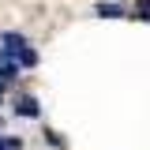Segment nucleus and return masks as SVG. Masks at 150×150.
I'll use <instances>...</instances> for the list:
<instances>
[{"label": "nucleus", "instance_id": "nucleus-2", "mask_svg": "<svg viewBox=\"0 0 150 150\" xmlns=\"http://www.w3.org/2000/svg\"><path fill=\"white\" fill-rule=\"evenodd\" d=\"M19 49H26V38L15 34V30H8V34H4V53L11 56V53H19Z\"/></svg>", "mask_w": 150, "mask_h": 150}, {"label": "nucleus", "instance_id": "nucleus-6", "mask_svg": "<svg viewBox=\"0 0 150 150\" xmlns=\"http://www.w3.org/2000/svg\"><path fill=\"white\" fill-rule=\"evenodd\" d=\"M0 150H19V139H4L0 135Z\"/></svg>", "mask_w": 150, "mask_h": 150}, {"label": "nucleus", "instance_id": "nucleus-4", "mask_svg": "<svg viewBox=\"0 0 150 150\" xmlns=\"http://www.w3.org/2000/svg\"><path fill=\"white\" fill-rule=\"evenodd\" d=\"M98 15L101 19H124V8L120 4H98Z\"/></svg>", "mask_w": 150, "mask_h": 150}, {"label": "nucleus", "instance_id": "nucleus-5", "mask_svg": "<svg viewBox=\"0 0 150 150\" xmlns=\"http://www.w3.org/2000/svg\"><path fill=\"white\" fill-rule=\"evenodd\" d=\"M131 19H143V23H150V0H135V8H131Z\"/></svg>", "mask_w": 150, "mask_h": 150}, {"label": "nucleus", "instance_id": "nucleus-3", "mask_svg": "<svg viewBox=\"0 0 150 150\" xmlns=\"http://www.w3.org/2000/svg\"><path fill=\"white\" fill-rule=\"evenodd\" d=\"M15 112H19V116H38V101H34V98H19Z\"/></svg>", "mask_w": 150, "mask_h": 150}, {"label": "nucleus", "instance_id": "nucleus-1", "mask_svg": "<svg viewBox=\"0 0 150 150\" xmlns=\"http://www.w3.org/2000/svg\"><path fill=\"white\" fill-rule=\"evenodd\" d=\"M15 75H19V68H15V60H11V56H8V53H4V49H0V83H11Z\"/></svg>", "mask_w": 150, "mask_h": 150}]
</instances>
